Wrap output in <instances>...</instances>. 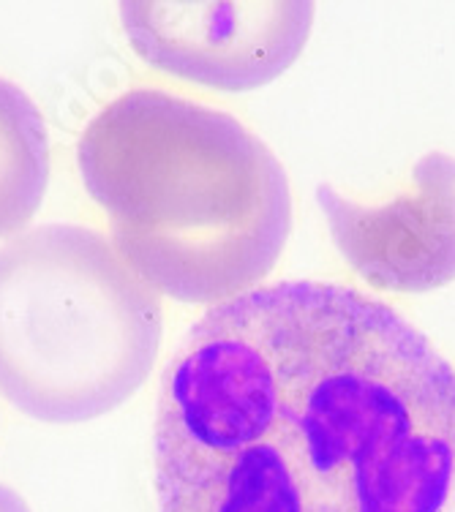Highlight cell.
I'll use <instances>...</instances> for the list:
<instances>
[{
  "label": "cell",
  "mask_w": 455,
  "mask_h": 512,
  "mask_svg": "<svg viewBox=\"0 0 455 512\" xmlns=\"http://www.w3.org/2000/svg\"><path fill=\"white\" fill-rule=\"evenodd\" d=\"M159 512H455V368L319 281L213 306L161 379Z\"/></svg>",
  "instance_id": "1"
},
{
  "label": "cell",
  "mask_w": 455,
  "mask_h": 512,
  "mask_svg": "<svg viewBox=\"0 0 455 512\" xmlns=\"http://www.w3.org/2000/svg\"><path fill=\"white\" fill-rule=\"evenodd\" d=\"M77 164L112 248L156 295L221 306L259 289L284 254L287 172L221 109L129 90L85 126Z\"/></svg>",
  "instance_id": "2"
},
{
  "label": "cell",
  "mask_w": 455,
  "mask_h": 512,
  "mask_svg": "<svg viewBox=\"0 0 455 512\" xmlns=\"http://www.w3.org/2000/svg\"><path fill=\"white\" fill-rule=\"evenodd\" d=\"M164 308L107 237L41 224L0 246V395L41 423L126 404L156 365Z\"/></svg>",
  "instance_id": "3"
},
{
  "label": "cell",
  "mask_w": 455,
  "mask_h": 512,
  "mask_svg": "<svg viewBox=\"0 0 455 512\" xmlns=\"http://www.w3.org/2000/svg\"><path fill=\"white\" fill-rule=\"evenodd\" d=\"M314 3L131 0L120 25L150 69L224 93L270 85L306 50Z\"/></svg>",
  "instance_id": "4"
},
{
  "label": "cell",
  "mask_w": 455,
  "mask_h": 512,
  "mask_svg": "<svg viewBox=\"0 0 455 512\" xmlns=\"http://www.w3.org/2000/svg\"><path fill=\"white\" fill-rule=\"evenodd\" d=\"M347 265L374 289L423 295L455 281V158L431 150L412 169L401 194L366 205L333 186L317 188Z\"/></svg>",
  "instance_id": "5"
},
{
  "label": "cell",
  "mask_w": 455,
  "mask_h": 512,
  "mask_svg": "<svg viewBox=\"0 0 455 512\" xmlns=\"http://www.w3.org/2000/svg\"><path fill=\"white\" fill-rule=\"evenodd\" d=\"M50 186V134L28 93L0 77V237L20 235Z\"/></svg>",
  "instance_id": "6"
},
{
  "label": "cell",
  "mask_w": 455,
  "mask_h": 512,
  "mask_svg": "<svg viewBox=\"0 0 455 512\" xmlns=\"http://www.w3.org/2000/svg\"><path fill=\"white\" fill-rule=\"evenodd\" d=\"M0 512H30V507L20 493L0 485Z\"/></svg>",
  "instance_id": "7"
}]
</instances>
